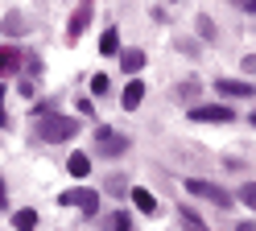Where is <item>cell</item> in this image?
Here are the masks:
<instances>
[{
	"instance_id": "obj_1",
	"label": "cell",
	"mask_w": 256,
	"mask_h": 231,
	"mask_svg": "<svg viewBox=\"0 0 256 231\" xmlns=\"http://www.w3.org/2000/svg\"><path fill=\"white\" fill-rule=\"evenodd\" d=\"M74 132H78V120H74V116H46V120H42V136L50 140V144L70 140Z\"/></svg>"
},
{
	"instance_id": "obj_2",
	"label": "cell",
	"mask_w": 256,
	"mask_h": 231,
	"mask_svg": "<svg viewBox=\"0 0 256 231\" xmlns=\"http://www.w3.org/2000/svg\"><path fill=\"white\" fill-rule=\"evenodd\" d=\"M95 148H100L104 157H120V153H128V136L116 132V128H100L95 132Z\"/></svg>"
},
{
	"instance_id": "obj_3",
	"label": "cell",
	"mask_w": 256,
	"mask_h": 231,
	"mask_svg": "<svg viewBox=\"0 0 256 231\" xmlns=\"http://www.w3.org/2000/svg\"><path fill=\"white\" fill-rule=\"evenodd\" d=\"M58 202L62 206H78V210H83V219H91V214L100 210V194H95V190H66Z\"/></svg>"
},
{
	"instance_id": "obj_4",
	"label": "cell",
	"mask_w": 256,
	"mask_h": 231,
	"mask_svg": "<svg viewBox=\"0 0 256 231\" xmlns=\"http://www.w3.org/2000/svg\"><path fill=\"white\" fill-rule=\"evenodd\" d=\"M190 120H198V124H232L236 112L223 108V104H206V108H190Z\"/></svg>"
},
{
	"instance_id": "obj_5",
	"label": "cell",
	"mask_w": 256,
	"mask_h": 231,
	"mask_svg": "<svg viewBox=\"0 0 256 231\" xmlns=\"http://www.w3.org/2000/svg\"><path fill=\"white\" fill-rule=\"evenodd\" d=\"M186 190H190V194L211 198L215 206H232V194H228V190H219V186H211V182H202V178H190V182H186Z\"/></svg>"
},
{
	"instance_id": "obj_6",
	"label": "cell",
	"mask_w": 256,
	"mask_h": 231,
	"mask_svg": "<svg viewBox=\"0 0 256 231\" xmlns=\"http://www.w3.org/2000/svg\"><path fill=\"white\" fill-rule=\"evenodd\" d=\"M91 12H95L91 4H78V8L70 12V21H66V38H70V42H78V33L91 25Z\"/></svg>"
},
{
	"instance_id": "obj_7",
	"label": "cell",
	"mask_w": 256,
	"mask_h": 231,
	"mask_svg": "<svg viewBox=\"0 0 256 231\" xmlns=\"http://www.w3.org/2000/svg\"><path fill=\"white\" fill-rule=\"evenodd\" d=\"M140 99H145V82H140V78H132V82H128V87H124L120 104H124L128 112H136V108H140Z\"/></svg>"
},
{
	"instance_id": "obj_8",
	"label": "cell",
	"mask_w": 256,
	"mask_h": 231,
	"mask_svg": "<svg viewBox=\"0 0 256 231\" xmlns=\"http://www.w3.org/2000/svg\"><path fill=\"white\" fill-rule=\"evenodd\" d=\"M215 91H223V95H236V99H240V95L248 99V95H252V82H236V78H219V82H215Z\"/></svg>"
},
{
	"instance_id": "obj_9",
	"label": "cell",
	"mask_w": 256,
	"mask_h": 231,
	"mask_svg": "<svg viewBox=\"0 0 256 231\" xmlns=\"http://www.w3.org/2000/svg\"><path fill=\"white\" fill-rule=\"evenodd\" d=\"M66 170H70V178H87V174H91V157H87V153H70Z\"/></svg>"
},
{
	"instance_id": "obj_10",
	"label": "cell",
	"mask_w": 256,
	"mask_h": 231,
	"mask_svg": "<svg viewBox=\"0 0 256 231\" xmlns=\"http://www.w3.org/2000/svg\"><path fill=\"white\" fill-rule=\"evenodd\" d=\"M120 66H124L128 74H136L140 66H145V50H124V54H120Z\"/></svg>"
},
{
	"instance_id": "obj_11",
	"label": "cell",
	"mask_w": 256,
	"mask_h": 231,
	"mask_svg": "<svg viewBox=\"0 0 256 231\" xmlns=\"http://www.w3.org/2000/svg\"><path fill=\"white\" fill-rule=\"evenodd\" d=\"M132 202H136L140 210H145V214H153V210H157V198H153L145 186H132Z\"/></svg>"
},
{
	"instance_id": "obj_12",
	"label": "cell",
	"mask_w": 256,
	"mask_h": 231,
	"mask_svg": "<svg viewBox=\"0 0 256 231\" xmlns=\"http://www.w3.org/2000/svg\"><path fill=\"white\" fill-rule=\"evenodd\" d=\"M12 227H17V231H34L38 227V210H17V214H12Z\"/></svg>"
},
{
	"instance_id": "obj_13",
	"label": "cell",
	"mask_w": 256,
	"mask_h": 231,
	"mask_svg": "<svg viewBox=\"0 0 256 231\" xmlns=\"http://www.w3.org/2000/svg\"><path fill=\"white\" fill-rule=\"evenodd\" d=\"M116 50H120V33H116V29H108L104 38H100V54H116Z\"/></svg>"
},
{
	"instance_id": "obj_14",
	"label": "cell",
	"mask_w": 256,
	"mask_h": 231,
	"mask_svg": "<svg viewBox=\"0 0 256 231\" xmlns=\"http://www.w3.org/2000/svg\"><path fill=\"white\" fill-rule=\"evenodd\" d=\"M178 214H182V223H186L190 231H206V227H202V219H198V214L190 210V206H178Z\"/></svg>"
},
{
	"instance_id": "obj_15",
	"label": "cell",
	"mask_w": 256,
	"mask_h": 231,
	"mask_svg": "<svg viewBox=\"0 0 256 231\" xmlns=\"http://www.w3.org/2000/svg\"><path fill=\"white\" fill-rule=\"evenodd\" d=\"M240 198H244V202L256 210V182H244V186H240Z\"/></svg>"
},
{
	"instance_id": "obj_16",
	"label": "cell",
	"mask_w": 256,
	"mask_h": 231,
	"mask_svg": "<svg viewBox=\"0 0 256 231\" xmlns=\"http://www.w3.org/2000/svg\"><path fill=\"white\" fill-rule=\"evenodd\" d=\"M17 62H21V54H17V50H4V74H12V70H17Z\"/></svg>"
},
{
	"instance_id": "obj_17",
	"label": "cell",
	"mask_w": 256,
	"mask_h": 231,
	"mask_svg": "<svg viewBox=\"0 0 256 231\" xmlns=\"http://www.w3.org/2000/svg\"><path fill=\"white\" fill-rule=\"evenodd\" d=\"M108 231H132V223H128V214H112V227Z\"/></svg>"
},
{
	"instance_id": "obj_18",
	"label": "cell",
	"mask_w": 256,
	"mask_h": 231,
	"mask_svg": "<svg viewBox=\"0 0 256 231\" xmlns=\"http://www.w3.org/2000/svg\"><path fill=\"white\" fill-rule=\"evenodd\" d=\"M108 82H112L108 74H95V78H91V91H95V95H104V91H108Z\"/></svg>"
},
{
	"instance_id": "obj_19",
	"label": "cell",
	"mask_w": 256,
	"mask_h": 231,
	"mask_svg": "<svg viewBox=\"0 0 256 231\" xmlns=\"http://www.w3.org/2000/svg\"><path fill=\"white\" fill-rule=\"evenodd\" d=\"M194 95H198V82L186 78V82H182V99H194Z\"/></svg>"
},
{
	"instance_id": "obj_20",
	"label": "cell",
	"mask_w": 256,
	"mask_h": 231,
	"mask_svg": "<svg viewBox=\"0 0 256 231\" xmlns=\"http://www.w3.org/2000/svg\"><path fill=\"white\" fill-rule=\"evenodd\" d=\"M198 33H202V38H215V25L206 21V16H202V21H198Z\"/></svg>"
},
{
	"instance_id": "obj_21",
	"label": "cell",
	"mask_w": 256,
	"mask_h": 231,
	"mask_svg": "<svg viewBox=\"0 0 256 231\" xmlns=\"http://www.w3.org/2000/svg\"><path fill=\"white\" fill-rule=\"evenodd\" d=\"M244 70H248V74H256V54H248V58H244Z\"/></svg>"
},
{
	"instance_id": "obj_22",
	"label": "cell",
	"mask_w": 256,
	"mask_h": 231,
	"mask_svg": "<svg viewBox=\"0 0 256 231\" xmlns=\"http://www.w3.org/2000/svg\"><path fill=\"white\" fill-rule=\"evenodd\" d=\"M240 8H244V12H256V0H244V4H240Z\"/></svg>"
},
{
	"instance_id": "obj_23",
	"label": "cell",
	"mask_w": 256,
	"mask_h": 231,
	"mask_svg": "<svg viewBox=\"0 0 256 231\" xmlns=\"http://www.w3.org/2000/svg\"><path fill=\"white\" fill-rule=\"evenodd\" d=\"M236 231H256V223H240V227H236Z\"/></svg>"
},
{
	"instance_id": "obj_24",
	"label": "cell",
	"mask_w": 256,
	"mask_h": 231,
	"mask_svg": "<svg viewBox=\"0 0 256 231\" xmlns=\"http://www.w3.org/2000/svg\"><path fill=\"white\" fill-rule=\"evenodd\" d=\"M252 124H256V112H252Z\"/></svg>"
}]
</instances>
